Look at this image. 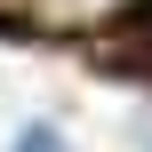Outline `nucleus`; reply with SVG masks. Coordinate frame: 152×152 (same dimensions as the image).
I'll use <instances>...</instances> for the list:
<instances>
[{"label": "nucleus", "instance_id": "f257e3e1", "mask_svg": "<svg viewBox=\"0 0 152 152\" xmlns=\"http://www.w3.org/2000/svg\"><path fill=\"white\" fill-rule=\"evenodd\" d=\"M128 0H32L40 24H64V32H88V24H112Z\"/></svg>", "mask_w": 152, "mask_h": 152}, {"label": "nucleus", "instance_id": "f03ea898", "mask_svg": "<svg viewBox=\"0 0 152 152\" xmlns=\"http://www.w3.org/2000/svg\"><path fill=\"white\" fill-rule=\"evenodd\" d=\"M16 152H64V136H56V128H24V136H16Z\"/></svg>", "mask_w": 152, "mask_h": 152}, {"label": "nucleus", "instance_id": "7ed1b4c3", "mask_svg": "<svg viewBox=\"0 0 152 152\" xmlns=\"http://www.w3.org/2000/svg\"><path fill=\"white\" fill-rule=\"evenodd\" d=\"M144 144H152V128H144Z\"/></svg>", "mask_w": 152, "mask_h": 152}]
</instances>
